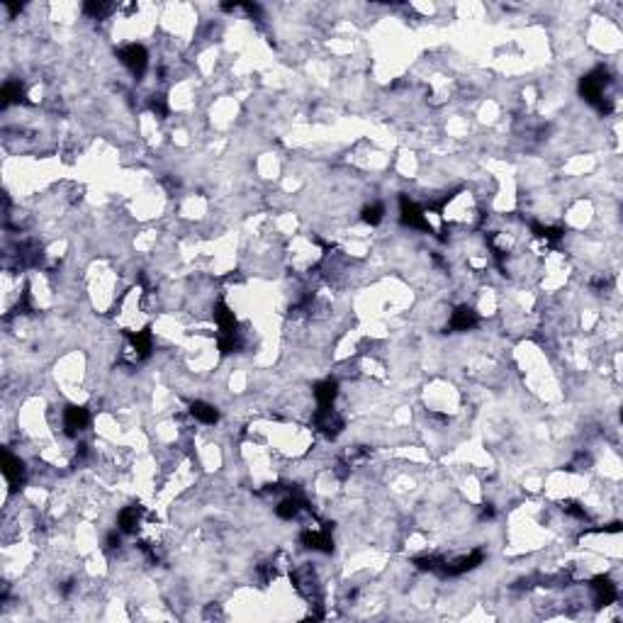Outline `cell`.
<instances>
[{
	"instance_id": "obj_1",
	"label": "cell",
	"mask_w": 623,
	"mask_h": 623,
	"mask_svg": "<svg viewBox=\"0 0 623 623\" xmlns=\"http://www.w3.org/2000/svg\"><path fill=\"white\" fill-rule=\"evenodd\" d=\"M119 61H122L124 66H127L129 71H132L134 76H142L144 71H147L149 66V54L147 49H144L142 44H127L122 46V49L117 51Z\"/></svg>"
},
{
	"instance_id": "obj_2",
	"label": "cell",
	"mask_w": 623,
	"mask_h": 623,
	"mask_svg": "<svg viewBox=\"0 0 623 623\" xmlns=\"http://www.w3.org/2000/svg\"><path fill=\"white\" fill-rule=\"evenodd\" d=\"M190 414H193L200 424H210V427H215L217 419H220V412H217L215 404L202 402V399H197V402L190 404Z\"/></svg>"
}]
</instances>
